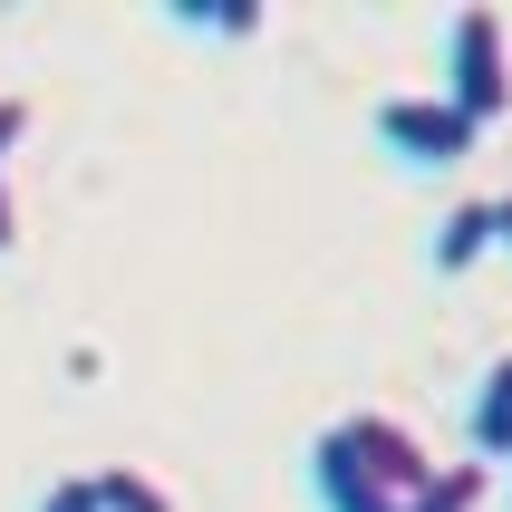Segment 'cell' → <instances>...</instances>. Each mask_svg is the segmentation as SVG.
Segmentation results:
<instances>
[{
  "label": "cell",
  "instance_id": "cell-1",
  "mask_svg": "<svg viewBox=\"0 0 512 512\" xmlns=\"http://www.w3.org/2000/svg\"><path fill=\"white\" fill-rule=\"evenodd\" d=\"M435 455L426 435L406 426V416H339V426H319L310 445V493L319 512H406L416 493H426Z\"/></svg>",
  "mask_w": 512,
  "mask_h": 512
},
{
  "label": "cell",
  "instance_id": "cell-2",
  "mask_svg": "<svg viewBox=\"0 0 512 512\" xmlns=\"http://www.w3.org/2000/svg\"><path fill=\"white\" fill-rule=\"evenodd\" d=\"M377 145L397 155V165H416V174H455L474 145H484V126L445 97V87H406V97H377Z\"/></svg>",
  "mask_w": 512,
  "mask_h": 512
},
{
  "label": "cell",
  "instance_id": "cell-3",
  "mask_svg": "<svg viewBox=\"0 0 512 512\" xmlns=\"http://www.w3.org/2000/svg\"><path fill=\"white\" fill-rule=\"evenodd\" d=\"M445 97L474 126H503L512 116V29H503V10H455V29H445Z\"/></svg>",
  "mask_w": 512,
  "mask_h": 512
},
{
  "label": "cell",
  "instance_id": "cell-4",
  "mask_svg": "<svg viewBox=\"0 0 512 512\" xmlns=\"http://www.w3.org/2000/svg\"><path fill=\"white\" fill-rule=\"evenodd\" d=\"M484 252H503V242H493V203H484V194H474V203H445V223H435L426 261L445 271V281H455V271H474Z\"/></svg>",
  "mask_w": 512,
  "mask_h": 512
},
{
  "label": "cell",
  "instance_id": "cell-5",
  "mask_svg": "<svg viewBox=\"0 0 512 512\" xmlns=\"http://www.w3.org/2000/svg\"><path fill=\"white\" fill-rule=\"evenodd\" d=\"M464 426H474V455H484V464H512V358H493V368H484Z\"/></svg>",
  "mask_w": 512,
  "mask_h": 512
},
{
  "label": "cell",
  "instance_id": "cell-6",
  "mask_svg": "<svg viewBox=\"0 0 512 512\" xmlns=\"http://www.w3.org/2000/svg\"><path fill=\"white\" fill-rule=\"evenodd\" d=\"M484 493H493V464H484V455H464V464H435L426 493H416L406 512H484Z\"/></svg>",
  "mask_w": 512,
  "mask_h": 512
},
{
  "label": "cell",
  "instance_id": "cell-7",
  "mask_svg": "<svg viewBox=\"0 0 512 512\" xmlns=\"http://www.w3.org/2000/svg\"><path fill=\"white\" fill-rule=\"evenodd\" d=\"M97 503L107 512H174V493L145 474V464H97Z\"/></svg>",
  "mask_w": 512,
  "mask_h": 512
},
{
  "label": "cell",
  "instance_id": "cell-8",
  "mask_svg": "<svg viewBox=\"0 0 512 512\" xmlns=\"http://www.w3.org/2000/svg\"><path fill=\"white\" fill-rule=\"evenodd\" d=\"M39 512H107L97 503V474H58V484L39 493Z\"/></svg>",
  "mask_w": 512,
  "mask_h": 512
},
{
  "label": "cell",
  "instance_id": "cell-9",
  "mask_svg": "<svg viewBox=\"0 0 512 512\" xmlns=\"http://www.w3.org/2000/svg\"><path fill=\"white\" fill-rule=\"evenodd\" d=\"M20 136H29V107H20V97H0V165L20 155Z\"/></svg>",
  "mask_w": 512,
  "mask_h": 512
},
{
  "label": "cell",
  "instance_id": "cell-10",
  "mask_svg": "<svg viewBox=\"0 0 512 512\" xmlns=\"http://www.w3.org/2000/svg\"><path fill=\"white\" fill-rule=\"evenodd\" d=\"M493 242L512 252V194H493Z\"/></svg>",
  "mask_w": 512,
  "mask_h": 512
},
{
  "label": "cell",
  "instance_id": "cell-11",
  "mask_svg": "<svg viewBox=\"0 0 512 512\" xmlns=\"http://www.w3.org/2000/svg\"><path fill=\"white\" fill-rule=\"evenodd\" d=\"M10 232H20V213H10V184H0V252H10Z\"/></svg>",
  "mask_w": 512,
  "mask_h": 512
}]
</instances>
